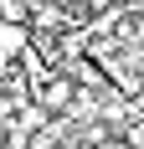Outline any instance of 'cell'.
Returning <instances> with one entry per match:
<instances>
[{"mask_svg":"<svg viewBox=\"0 0 144 149\" xmlns=\"http://www.w3.org/2000/svg\"><path fill=\"white\" fill-rule=\"evenodd\" d=\"M21 46H26V31H21V21H5V15H0V62L21 57Z\"/></svg>","mask_w":144,"mask_h":149,"instance_id":"1","label":"cell"},{"mask_svg":"<svg viewBox=\"0 0 144 149\" xmlns=\"http://www.w3.org/2000/svg\"><path fill=\"white\" fill-rule=\"evenodd\" d=\"M0 15H5V21H21V15H26V0H0Z\"/></svg>","mask_w":144,"mask_h":149,"instance_id":"2","label":"cell"},{"mask_svg":"<svg viewBox=\"0 0 144 149\" xmlns=\"http://www.w3.org/2000/svg\"><path fill=\"white\" fill-rule=\"evenodd\" d=\"M103 149H129V144H124V139H103Z\"/></svg>","mask_w":144,"mask_h":149,"instance_id":"3","label":"cell"}]
</instances>
